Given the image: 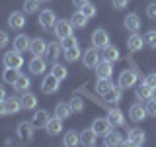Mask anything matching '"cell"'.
Listing matches in <instances>:
<instances>
[{
	"instance_id": "21",
	"label": "cell",
	"mask_w": 156,
	"mask_h": 147,
	"mask_svg": "<svg viewBox=\"0 0 156 147\" xmlns=\"http://www.w3.org/2000/svg\"><path fill=\"white\" fill-rule=\"evenodd\" d=\"M96 139H98V134L92 130V127H88V130L80 131V143H82V145L92 147V145H96Z\"/></svg>"
},
{
	"instance_id": "7",
	"label": "cell",
	"mask_w": 156,
	"mask_h": 147,
	"mask_svg": "<svg viewBox=\"0 0 156 147\" xmlns=\"http://www.w3.org/2000/svg\"><path fill=\"white\" fill-rule=\"evenodd\" d=\"M92 43H94V47H98V49H104L105 45H109V33L101 28L94 29V33H92Z\"/></svg>"
},
{
	"instance_id": "43",
	"label": "cell",
	"mask_w": 156,
	"mask_h": 147,
	"mask_svg": "<svg viewBox=\"0 0 156 147\" xmlns=\"http://www.w3.org/2000/svg\"><path fill=\"white\" fill-rule=\"evenodd\" d=\"M61 41H62V49H68V47L78 45V39H76L74 36H68V37H65V39H61Z\"/></svg>"
},
{
	"instance_id": "18",
	"label": "cell",
	"mask_w": 156,
	"mask_h": 147,
	"mask_svg": "<svg viewBox=\"0 0 156 147\" xmlns=\"http://www.w3.org/2000/svg\"><path fill=\"white\" fill-rule=\"evenodd\" d=\"M33 131H35V124H31V122H22V124H18V135L22 137V139H31Z\"/></svg>"
},
{
	"instance_id": "46",
	"label": "cell",
	"mask_w": 156,
	"mask_h": 147,
	"mask_svg": "<svg viewBox=\"0 0 156 147\" xmlns=\"http://www.w3.org/2000/svg\"><path fill=\"white\" fill-rule=\"evenodd\" d=\"M10 43V37H8V33L6 32H0V49H4Z\"/></svg>"
},
{
	"instance_id": "33",
	"label": "cell",
	"mask_w": 156,
	"mask_h": 147,
	"mask_svg": "<svg viewBox=\"0 0 156 147\" xmlns=\"http://www.w3.org/2000/svg\"><path fill=\"white\" fill-rule=\"evenodd\" d=\"M70 22H72V26H74V28H86L88 18H86L84 14L80 12V10H76V12L70 16Z\"/></svg>"
},
{
	"instance_id": "39",
	"label": "cell",
	"mask_w": 156,
	"mask_h": 147,
	"mask_svg": "<svg viewBox=\"0 0 156 147\" xmlns=\"http://www.w3.org/2000/svg\"><path fill=\"white\" fill-rule=\"evenodd\" d=\"M144 108H146V114H148V116L156 118V96H150L148 100H146Z\"/></svg>"
},
{
	"instance_id": "3",
	"label": "cell",
	"mask_w": 156,
	"mask_h": 147,
	"mask_svg": "<svg viewBox=\"0 0 156 147\" xmlns=\"http://www.w3.org/2000/svg\"><path fill=\"white\" fill-rule=\"evenodd\" d=\"M55 36L57 39H65L68 36H72V29H74V26H72V22L70 20H57V24H55Z\"/></svg>"
},
{
	"instance_id": "15",
	"label": "cell",
	"mask_w": 156,
	"mask_h": 147,
	"mask_svg": "<svg viewBox=\"0 0 156 147\" xmlns=\"http://www.w3.org/2000/svg\"><path fill=\"white\" fill-rule=\"evenodd\" d=\"M4 108H6V114H18L20 110H23L22 108V100L16 96H6V100H4Z\"/></svg>"
},
{
	"instance_id": "37",
	"label": "cell",
	"mask_w": 156,
	"mask_h": 147,
	"mask_svg": "<svg viewBox=\"0 0 156 147\" xmlns=\"http://www.w3.org/2000/svg\"><path fill=\"white\" fill-rule=\"evenodd\" d=\"M121 96H123V94H121V88L119 86H113L104 98H105V100H109V102H113V104H117V102L121 100Z\"/></svg>"
},
{
	"instance_id": "23",
	"label": "cell",
	"mask_w": 156,
	"mask_h": 147,
	"mask_svg": "<svg viewBox=\"0 0 156 147\" xmlns=\"http://www.w3.org/2000/svg\"><path fill=\"white\" fill-rule=\"evenodd\" d=\"M140 26H143V24H140V18L136 16V14H127V16H125V28L129 29L131 33L139 32Z\"/></svg>"
},
{
	"instance_id": "16",
	"label": "cell",
	"mask_w": 156,
	"mask_h": 147,
	"mask_svg": "<svg viewBox=\"0 0 156 147\" xmlns=\"http://www.w3.org/2000/svg\"><path fill=\"white\" fill-rule=\"evenodd\" d=\"M47 69V63L43 57H33L31 61H29V73L31 75H43Z\"/></svg>"
},
{
	"instance_id": "44",
	"label": "cell",
	"mask_w": 156,
	"mask_h": 147,
	"mask_svg": "<svg viewBox=\"0 0 156 147\" xmlns=\"http://www.w3.org/2000/svg\"><path fill=\"white\" fill-rule=\"evenodd\" d=\"M111 4H113L115 10H125L129 6V0H111Z\"/></svg>"
},
{
	"instance_id": "1",
	"label": "cell",
	"mask_w": 156,
	"mask_h": 147,
	"mask_svg": "<svg viewBox=\"0 0 156 147\" xmlns=\"http://www.w3.org/2000/svg\"><path fill=\"white\" fill-rule=\"evenodd\" d=\"M136 81H139V75H136L135 71H131V69H123L119 75V81H117V86L121 88V90H127V88L135 86Z\"/></svg>"
},
{
	"instance_id": "4",
	"label": "cell",
	"mask_w": 156,
	"mask_h": 147,
	"mask_svg": "<svg viewBox=\"0 0 156 147\" xmlns=\"http://www.w3.org/2000/svg\"><path fill=\"white\" fill-rule=\"evenodd\" d=\"M100 57L101 55H100V51H98V47L92 45L90 49L84 51V55H82V63H84V67H88V69H96V65L101 61Z\"/></svg>"
},
{
	"instance_id": "31",
	"label": "cell",
	"mask_w": 156,
	"mask_h": 147,
	"mask_svg": "<svg viewBox=\"0 0 156 147\" xmlns=\"http://www.w3.org/2000/svg\"><path fill=\"white\" fill-rule=\"evenodd\" d=\"M70 114H72V108H70V104H66V102H58L55 106V116L61 118V120H66Z\"/></svg>"
},
{
	"instance_id": "32",
	"label": "cell",
	"mask_w": 156,
	"mask_h": 147,
	"mask_svg": "<svg viewBox=\"0 0 156 147\" xmlns=\"http://www.w3.org/2000/svg\"><path fill=\"white\" fill-rule=\"evenodd\" d=\"M18 77H20V69H10V67H6V71H4V75H2L4 82H6V85H12V86H14V82L18 81Z\"/></svg>"
},
{
	"instance_id": "8",
	"label": "cell",
	"mask_w": 156,
	"mask_h": 147,
	"mask_svg": "<svg viewBox=\"0 0 156 147\" xmlns=\"http://www.w3.org/2000/svg\"><path fill=\"white\" fill-rule=\"evenodd\" d=\"M127 139H129V145L140 147V145H144V141H146V134L140 130V127H131V130H129V135H127Z\"/></svg>"
},
{
	"instance_id": "30",
	"label": "cell",
	"mask_w": 156,
	"mask_h": 147,
	"mask_svg": "<svg viewBox=\"0 0 156 147\" xmlns=\"http://www.w3.org/2000/svg\"><path fill=\"white\" fill-rule=\"evenodd\" d=\"M101 57H104L105 61L115 63V61H119V49H117L115 45H105V47H104V53H101Z\"/></svg>"
},
{
	"instance_id": "45",
	"label": "cell",
	"mask_w": 156,
	"mask_h": 147,
	"mask_svg": "<svg viewBox=\"0 0 156 147\" xmlns=\"http://www.w3.org/2000/svg\"><path fill=\"white\" fill-rule=\"evenodd\" d=\"M146 16H148L150 20H156V2L148 4V8H146Z\"/></svg>"
},
{
	"instance_id": "40",
	"label": "cell",
	"mask_w": 156,
	"mask_h": 147,
	"mask_svg": "<svg viewBox=\"0 0 156 147\" xmlns=\"http://www.w3.org/2000/svg\"><path fill=\"white\" fill-rule=\"evenodd\" d=\"M68 104H70L72 112H82V110H84V100H82L80 96H74L70 102H68Z\"/></svg>"
},
{
	"instance_id": "34",
	"label": "cell",
	"mask_w": 156,
	"mask_h": 147,
	"mask_svg": "<svg viewBox=\"0 0 156 147\" xmlns=\"http://www.w3.org/2000/svg\"><path fill=\"white\" fill-rule=\"evenodd\" d=\"M14 88H16V92H26L27 88H29V77H27V75H22V73H20L18 81L14 82Z\"/></svg>"
},
{
	"instance_id": "50",
	"label": "cell",
	"mask_w": 156,
	"mask_h": 147,
	"mask_svg": "<svg viewBox=\"0 0 156 147\" xmlns=\"http://www.w3.org/2000/svg\"><path fill=\"white\" fill-rule=\"evenodd\" d=\"M6 114V108H4V102H0V116Z\"/></svg>"
},
{
	"instance_id": "27",
	"label": "cell",
	"mask_w": 156,
	"mask_h": 147,
	"mask_svg": "<svg viewBox=\"0 0 156 147\" xmlns=\"http://www.w3.org/2000/svg\"><path fill=\"white\" fill-rule=\"evenodd\" d=\"M113 88V82H111V78H98V82H96V92L98 94H101V96H105L107 92Z\"/></svg>"
},
{
	"instance_id": "41",
	"label": "cell",
	"mask_w": 156,
	"mask_h": 147,
	"mask_svg": "<svg viewBox=\"0 0 156 147\" xmlns=\"http://www.w3.org/2000/svg\"><path fill=\"white\" fill-rule=\"evenodd\" d=\"M78 10H80V12L84 14V16H86L88 20L96 16V6H94V4H90V2H88V4H84V6H82V8H78Z\"/></svg>"
},
{
	"instance_id": "19",
	"label": "cell",
	"mask_w": 156,
	"mask_h": 147,
	"mask_svg": "<svg viewBox=\"0 0 156 147\" xmlns=\"http://www.w3.org/2000/svg\"><path fill=\"white\" fill-rule=\"evenodd\" d=\"M29 43H31V39H29L26 33H20V36H16L12 39V45L14 49H18V51H29Z\"/></svg>"
},
{
	"instance_id": "2",
	"label": "cell",
	"mask_w": 156,
	"mask_h": 147,
	"mask_svg": "<svg viewBox=\"0 0 156 147\" xmlns=\"http://www.w3.org/2000/svg\"><path fill=\"white\" fill-rule=\"evenodd\" d=\"M4 67H10V69H22L23 67V57H22V51L18 49H12L4 55Z\"/></svg>"
},
{
	"instance_id": "13",
	"label": "cell",
	"mask_w": 156,
	"mask_h": 147,
	"mask_svg": "<svg viewBox=\"0 0 156 147\" xmlns=\"http://www.w3.org/2000/svg\"><path fill=\"white\" fill-rule=\"evenodd\" d=\"M29 51H31L35 57H43V55H45V51H47V41H45V39H41V37L31 39V43H29Z\"/></svg>"
},
{
	"instance_id": "28",
	"label": "cell",
	"mask_w": 156,
	"mask_h": 147,
	"mask_svg": "<svg viewBox=\"0 0 156 147\" xmlns=\"http://www.w3.org/2000/svg\"><path fill=\"white\" fill-rule=\"evenodd\" d=\"M78 143H80V134H76L74 130H68L65 134V137H62V145L65 147H74Z\"/></svg>"
},
{
	"instance_id": "11",
	"label": "cell",
	"mask_w": 156,
	"mask_h": 147,
	"mask_svg": "<svg viewBox=\"0 0 156 147\" xmlns=\"http://www.w3.org/2000/svg\"><path fill=\"white\" fill-rule=\"evenodd\" d=\"M111 73H113V63L101 59L100 63L96 65V75L98 78H111Z\"/></svg>"
},
{
	"instance_id": "38",
	"label": "cell",
	"mask_w": 156,
	"mask_h": 147,
	"mask_svg": "<svg viewBox=\"0 0 156 147\" xmlns=\"http://www.w3.org/2000/svg\"><path fill=\"white\" fill-rule=\"evenodd\" d=\"M51 73H53V75H55V77L58 78V81H65V78H66V75H68L66 67H62V65H57V63H55V65H53Z\"/></svg>"
},
{
	"instance_id": "42",
	"label": "cell",
	"mask_w": 156,
	"mask_h": 147,
	"mask_svg": "<svg viewBox=\"0 0 156 147\" xmlns=\"http://www.w3.org/2000/svg\"><path fill=\"white\" fill-rule=\"evenodd\" d=\"M144 43H146L148 47L156 49V32H154V29H150V32L144 36Z\"/></svg>"
},
{
	"instance_id": "49",
	"label": "cell",
	"mask_w": 156,
	"mask_h": 147,
	"mask_svg": "<svg viewBox=\"0 0 156 147\" xmlns=\"http://www.w3.org/2000/svg\"><path fill=\"white\" fill-rule=\"evenodd\" d=\"M4 100H6V88L0 85V102H4Z\"/></svg>"
},
{
	"instance_id": "26",
	"label": "cell",
	"mask_w": 156,
	"mask_h": 147,
	"mask_svg": "<svg viewBox=\"0 0 156 147\" xmlns=\"http://www.w3.org/2000/svg\"><path fill=\"white\" fill-rule=\"evenodd\" d=\"M45 53H47V59H49V61H57V59L61 57V53H65V49H62L61 43H49Z\"/></svg>"
},
{
	"instance_id": "20",
	"label": "cell",
	"mask_w": 156,
	"mask_h": 147,
	"mask_svg": "<svg viewBox=\"0 0 156 147\" xmlns=\"http://www.w3.org/2000/svg\"><path fill=\"white\" fill-rule=\"evenodd\" d=\"M45 131H47L49 135H58L62 131V120H61V118H57V116L51 118V120L47 122V126H45Z\"/></svg>"
},
{
	"instance_id": "25",
	"label": "cell",
	"mask_w": 156,
	"mask_h": 147,
	"mask_svg": "<svg viewBox=\"0 0 156 147\" xmlns=\"http://www.w3.org/2000/svg\"><path fill=\"white\" fill-rule=\"evenodd\" d=\"M104 143L107 147H111V145H123V135L119 134V131H107V134L104 135Z\"/></svg>"
},
{
	"instance_id": "9",
	"label": "cell",
	"mask_w": 156,
	"mask_h": 147,
	"mask_svg": "<svg viewBox=\"0 0 156 147\" xmlns=\"http://www.w3.org/2000/svg\"><path fill=\"white\" fill-rule=\"evenodd\" d=\"M111 127H113V124H111L107 118H96V120L92 122V130H94L98 135H105L107 131H111Z\"/></svg>"
},
{
	"instance_id": "22",
	"label": "cell",
	"mask_w": 156,
	"mask_h": 147,
	"mask_svg": "<svg viewBox=\"0 0 156 147\" xmlns=\"http://www.w3.org/2000/svg\"><path fill=\"white\" fill-rule=\"evenodd\" d=\"M22 100V108L23 110H35L37 108V96L35 94H31V92H23V96L20 98Z\"/></svg>"
},
{
	"instance_id": "24",
	"label": "cell",
	"mask_w": 156,
	"mask_h": 147,
	"mask_svg": "<svg viewBox=\"0 0 156 147\" xmlns=\"http://www.w3.org/2000/svg\"><path fill=\"white\" fill-rule=\"evenodd\" d=\"M135 94H136V98H139V100H148L150 96H154V88L148 86V85L143 81V82L139 85V88L135 90Z\"/></svg>"
},
{
	"instance_id": "35",
	"label": "cell",
	"mask_w": 156,
	"mask_h": 147,
	"mask_svg": "<svg viewBox=\"0 0 156 147\" xmlns=\"http://www.w3.org/2000/svg\"><path fill=\"white\" fill-rule=\"evenodd\" d=\"M41 10V0H26L23 2V12L26 14H35Z\"/></svg>"
},
{
	"instance_id": "17",
	"label": "cell",
	"mask_w": 156,
	"mask_h": 147,
	"mask_svg": "<svg viewBox=\"0 0 156 147\" xmlns=\"http://www.w3.org/2000/svg\"><path fill=\"white\" fill-rule=\"evenodd\" d=\"M146 116H148V114H146V108L143 104H133L129 108V118L133 122H143Z\"/></svg>"
},
{
	"instance_id": "14",
	"label": "cell",
	"mask_w": 156,
	"mask_h": 147,
	"mask_svg": "<svg viewBox=\"0 0 156 147\" xmlns=\"http://www.w3.org/2000/svg\"><path fill=\"white\" fill-rule=\"evenodd\" d=\"M8 26L12 29H22L26 26V14L23 12H12L8 16Z\"/></svg>"
},
{
	"instance_id": "12",
	"label": "cell",
	"mask_w": 156,
	"mask_h": 147,
	"mask_svg": "<svg viewBox=\"0 0 156 147\" xmlns=\"http://www.w3.org/2000/svg\"><path fill=\"white\" fill-rule=\"evenodd\" d=\"M104 108L107 110V120L113 126H125V116L119 108H109V106H104Z\"/></svg>"
},
{
	"instance_id": "5",
	"label": "cell",
	"mask_w": 156,
	"mask_h": 147,
	"mask_svg": "<svg viewBox=\"0 0 156 147\" xmlns=\"http://www.w3.org/2000/svg\"><path fill=\"white\" fill-rule=\"evenodd\" d=\"M58 85H61V81L51 73V75H47L41 81V90L45 92V94H55V92L58 90Z\"/></svg>"
},
{
	"instance_id": "6",
	"label": "cell",
	"mask_w": 156,
	"mask_h": 147,
	"mask_svg": "<svg viewBox=\"0 0 156 147\" xmlns=\"http://www.w3.org/2000/svg\"><path fill=\"white\" fill-rule=\"evenodd\" d=\"M55 24H57V16H55L53 10H41V12H39V26L43 29L55 28Z\"/></svg>"
},
{
	"instance_id": "48",
	"label": "cell",
	"mask_w": 156,
	"mask_h": 147,
	"mask_svg": "<svg viewBox=\"0 0 156 147\" xmlns=\"http://www.w3.org/2000/svg\"><path fill=\"white\" fill-rule=\"evenodd\" d=\"M88 2H90V0H72V4H74L76 8H82V6H84V4H88Z\"/></svg>"
},
{
	"instance_id": "51",
	"label": "cell",
	"mask_w": 156,
	"mask_h": 147,
	"mask_svg": "<svg viewBox=\"0 0 156 147\" xmlns=\"http://www.w3.org/2000/svg\"><path fill=\"white\" fill-rule=\"evenodd\" d=\"M41 2H49V0H41Z\"/></svg>"
},
{
	"instance_id": "36",
	"label": "cell",
	"mask_w": 156,
	"mask_h": 147,
	"mask_svg": "<svg viewBox=\"0 0 156 147\" xmlns=\"http://www.w3.org/2000/svg\"><path fill=\"white\" fill-rule=\"evenodd\" d=\"M78 57H80V45H74V47H68L65 49V59L68 63H74L78 61Z\"/></svg>"
},
{
	"instance_id": "29",
	"label": "cell",
	"mask_w": 156,
	"mask_h": 147,
	"mask_svg": "<svg viewBox=\"0 0 156 147\" xmlns=\"http://www.w3.org/2000/svg\"><path fill=\"white\" fill-rule=\"evenodd\" d=\"M49 120H51V116H49L47 110H37L35 116H33V124H35V127H43V130H45Z\"/></svg>"
},
{
	"instance_id": "10",
	"label": "cell",
	"mask_w": 156,
	"mask_h": 147,
	"mask_svg": "<svg viewBox=\"0 0 156 147\" xmlns=\"http://www.w3.org/2000/svg\"><path fill=\"white\" fill-rule=\"evenodd\" d=\"M127 47H129V51H131V53L140 51V49L144 47V37L140 36L139 32H133V33L129 36V39H127Z\"/></svg>"
},
{
	"instance_id": "47",
	"label": "cell",
	"mask_w": 156,
	"mask_h": 147,
	"mask_svg": "<svg viewBox=\"0 0 156 147\" xmlns=\"http://www.w3.org/2000/svg\"><path fill=\"white\" fill-rule=\"evenodd\" d=\"M144 82H146L148 86H152L154 90H156V73H154V75H148V77H144Z\"/></svg>"
}]
</instances>
